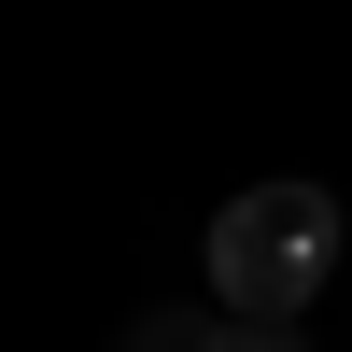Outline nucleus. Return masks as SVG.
I'll return each instance as SVG.
<instances>
[{
	"instance_id": "obj_1",
	"label": "nucleus",
	"mask_w": 352,
	"mask_h": 352,
	"mask_svg": "<svg viewBox=\"0 0 352 352\" xmlns=\"http://www.w3.org/2000/svg\"><path fill=\"white\" fill-rule=\"evenodd\" d=\"M338 197L324 184H240L212 212V310L226 324H296L310 296L338 282Z\"/></svg>"
},
{
	"instance_id": "obj_2",
	"label": "nucleus",
	"mask_w": 352,
	"mask_h": 352,
	"mask_svg": "<svg viewBox=\"0 0 352 352\" xmlns=\"http://www.w3.org/2000/svg\"><path fill=\"white\" fill-rule=\"evenodd\" d=\"M113 352H226V310H141Z\"/></svg>"
},
{
	"instance_id": "obj_3",
	"label": "nucleus",
	"mask_w": 352,
	"mask_h": 352,
	"mask_svg": "<svg viewBox=\"0 0 352 352\" xmlns=\"http://www.w3.org/2000/svg\"><path fill=\"white\" fill-rule=\"evenodd\" d=\"M226 352H310L296 324H226Z\"/></svg>"
}]
</instances>
